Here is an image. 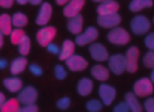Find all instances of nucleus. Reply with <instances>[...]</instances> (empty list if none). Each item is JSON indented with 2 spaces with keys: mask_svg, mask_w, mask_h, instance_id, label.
Here are the masks:
<instances>
[{
  "mask_svg": "<svg viewBox=\"0 0 154 112\" xmlns=\"http://www.w3.org/2000/svg\"><path fill=\"white\" fill-rule=\"evenodd\" d=\"M150 26H152L150 20L143 15L135 16V18H133V20L130 22V27H131V30H133V32L135 35L146 34V32L150 30Z\"/></svg>",
  "mask_w": 154,
  "mask_h": 112,
  "instance_id": "f257e3e1",
  "label": "nucleus"
},
{
  "mask_svg": "<svg viewBox=\"0 0 154 112\" xmlns=\"http://www.w3.org/2000/svg\"><path fill=\"white\" fill-rule=\"evenodd\" d=\"M154 91V84L150 78H139L134 84V93L138 97H146L150 96Z\"/></svg>",
  "mask_w": 154,
  "mask_h": 112,
  "instance_id": "f03ea898",
  "label": "nucleus"
},
{
  "mask_svg": "<svg viewBox=\"0 0 154 112\" xmlns=\"http://www.w3.org/2000/svg\"><path fill=\"white\" fill-rule=\"evenodd\" d=\"M108 41L114 45H126V43L130 42V34L126 31L125 29H120V27H115L107 35Z\"/></svg>",
  "mask_w": 154,
  "mask_h": 112,
  "instance_id": "7ed1b4c3",
  "label": "nucleus"
},
{
  "mask_svg": "<svg viewBox=\"0 0 154 112\" xmlns=\"http://www.w3.org/2000/svg\"><path fill=\"white\" fill-rule=\"evenodd\" d=\"M108 66L114 74L119 76L126 70V56L122 54H114L108 58Z\"/></svg>",
  "mask_w": 154,
  "mask_h": 112,
  "instance_id": "20e7f679",
  "label": "nucleus"
},
{
  "mask_svg": "<svg viewBox=\"0 0 154 112\" xmlns=\"http://www.w3.org/2000/svg\"><path fill=\"white\" fill-rule=\"evenodd\" d=\"M138 58H139V49L131 46L126 53V70L128 73H135L138 69Z\"/></svg>",
  "mask_w": 154,
  "mask_h": 112,
  "instance_id": "39448f33",
  "label": "nucleus"
},
{
  "mask_svg": "<svg viewBox=\"0 0 154 112\" xmlns=\"http://www.w3.org/2000/svg\"><path fill=\"white\" fill-rule=\"evenodd\" d=\"M56 34H57L56 27H43L37 32V41L41 46L48 47V45H50L51 41L54 39Z\"/></svg>",
  "mask_w": 154,
  "mask_h": 112,
  "instance_id": "423d86ee",
  "label": "nucleus"
},
{
  "mask_svg": "<svg viewBox=\"0 0 154 112\" xmlns=\"http://www.w3.org/2000/svg\"><path fill=\"white\" fill-rule=\"evenodd\" d=\"M37 97H38V93H37V89L34 86H26V88L22 89V92L19 93V103L24 105H30V104H34L37 101Z\"/></svg>",
  "mask_w": 154,
  "mask_h": 112,
  "instance_id": "0eeeda50",
  "label": "nucleus"
},
{
  "mask_svg": "<svg viewBox=\"0 0 154 112\" xmlns=\"http://www.w3.org/2000/svg\"><path fill=\"white\" fill-rule=\"evenodd\" d=\"M122 22V18L118 14H111V15H99L97 23L99 26L104 29H115L118 24Z\"/></svg>",
  "mask_w": 154,
  "mask_h": 112,
  "instance_id": "6e6552de",
  "label": "nucleus"
},
{
  "mask_svg": "<svg viewBox=\"0 0 154 112\" xmlns=\"http://www.w3.org/2000/svg\"><path fill=\"white\" fill-rule=\"evenodd\" d=\"M99 95H100V97H101L103 104L109 105L114 101L115 96H116V91H115L114 86L107 85V84H101V85L99 86Z\"/></svg>",
  "mask_w": 154,
  "mask_h": 112,
  "instance_id": "1a4fd4ad",
  "label": "nucleus"
},
{
  "mask_svg": "<svg viewBox=\"0 0 154 112\" xmlns=\"http://www.w3.org/2000/svg\"><path fill=\"white\" fill-rule=\"evenodd\" d=\"M97 37H99L97 30H96L95 27H88V29L85 30L84 34L77 35L76 43L79 46H84V45H87V43H91V42H93L95 39H97Z\"/></svg>",
  "mask_w": 154,
  "mask_h": 112,
  "instance_id": "9d476101",
  "label": "nucleus"
},
{
  "mask_svg": "<svg viewBox=\"0 0 154 112\" xmlns=\"http://www.w3.org/2000/svg\"><path fill=\"white\" fill-rule=\"evenodd\" d=\"M84 4H85V0H70L64 8V15L66 18H75V16L80 14Z\"/></svg>",
  "mask_w": 154,
  "mask_h": 112,
  "instance_id": "9b49d317",
  "label": "nucleus"
},
{
  "mask_svg": "<svg viewBox=\"0 0 154 112\" xmlns=\"http://www.w3.org/2000/svg\"><path fill=\"white\" fill-rule=\"evenodd\" d=\"M89 54L95 61H106V59H108V51L101 43H92L89 46Z\"/></svg>",
  "mask_w": 154,
  "mask_h": 112,
  "instance_id": "f8f14e48",
  "label": "nucleus"
},
{
  "mask_svg": "<svg viewBox=\"0 0 154 112\" xmlns=\"http://www.w3.org/2000/svg\"><path fill=\"white\" fill-rule=\"evenodd\" d=\"M66 66L69 68L72 72H80V70H84L85 68L88 66V62H87V59H84L82 57L73 54L72 57H69V58L66 59Z\"/></svg>",
  "mask_w": 154,
  "mask_h": 112,
  "instance_id": "ddd939ff",
  "label": "nucleus"
},
{
  "mask_svg": "<svg viewBox=\"0 0 154 112\" xmlns=\"http://www.w3.org/2000/svg\"><path fill=\"white\" fill-rule=\"evenodd\" d=\"M119 10V4L114 0H108V2L101 3L97 7V14L99 15H111V14H116Z\"/></svg>",
  "mask_w": 154,
  "mask_h": 112,
  "instance_id": "4468645a",
  "label": "nucleus"
},
{
  "mask_svg": "<svg viewBox=\"0 0 154 112\" xmlns=\"http://www.w3.org/2000/svg\"><path fill=\"white\" fill-rule=\"evenodd\" d=\"M51 12H53V11H51V5L49 4V3H43V4L41 5V10L37 16V24L43 26V24L48 23L51 16Z\"/></svg>",
  "mask_w": 154,
  "mask_h": 112,
  "instance_id": "2eb2a0df",
  "label": "nucleus"
},
{
  "mask_svg": "<svg viewBox=\"0 0 154 112\" xmlns=\"http://www.w3.org/2000/svg\"><path fill=\"white\" fill-rule=\"evenodd\" d=\"M73 53H75V43H73L72 41L66 39V41H64L62 50H61V53L58 54V58L61 59V61H66L69 57L73 56Z\"/></svg>",
  "mask_w": 154,
  "mask_h": 112,
  "instance_id": "dca6fc26",
  "label": "nucleus"
},
{
  "mask_svg": "<svg viewBox=\"0 0 154 112\" xmlns=\"http://www.w3.org/2000/svg\"><path fill=\"white\" fill-rule=\"evenodd\" d=\"M91 74L99 81H106L109 77V72L107 68H104L103 65H95V66L91 69Z\"/></svg>",
  "mask_w": 154,
  "mask_h": 112,
  "instance_id": "f3484780",
  "label": "nucleus"
},
{
  "mask_svg": "<svg viewBox=\"0 0 154 112\" xmlns=\"http://www.w3.org/2000/svg\"><path fill=\"white\" fill-rule=\"evenodd\" d=\"M93 88V84L89 78H81L77 84V92L80 96H88Z\"/></svg>",
  "mask_w": 154,
  "mask_h": 112,
  "instance_id": "a211bd4d",
  "label": "nucleus"
},
{
  "mask_svg": "<svg viewBox=\"0 0 154 112\" xmlns=\"http://www.w3.org/2000/svg\"><path fill=\"white\" fill-rule=\"evenodd\" d=\"M125 100L127 101V104H128V107H130L131 112H142V105L139 104L135 93H133V92H127L126 96H125Z\"/></svg>",
  "mask_w": 154,
  "mask_h": 112,
  "instance_id": "6ab92c4d",
  "label": "nucleus"
},
{
  "mask_svg": "<svg viewBox=\"0 0 154 112\" xmlns=\"http://www.w3.org/2000/svg\"><path fill=\"white\" fill-rule=\"evenodd\" d=\"M11 24H12V18L7 14H2L0 15V31L4 35H11V32H12Z\"/></svg>",
  "mask_w": 154,
  "mask_h": 112,
  "instance_id": "aec40b11",
  "label": "nucleus"
},
{
  "mask_svg": "<svg viewBox=\"0 0 154 112\" xmlns=\"http://www.w3.org/2000/svg\"><path fill=\"white\" fill-rule=\"evenodd\" d=\"M82 29V16L77 15L75 18H70L68 22V30H69L72 34H80Z\"/></svg>",
  "mask_w": 154,
  "mask_h": 112,
  "instance_id": "412c9836",
  "label": "nucleus"
},
{
  "mask_svg": "<svg viewBox=\"0 0 154 112\" xmlns=\"http://www.w3.org/2000/svg\"><path fill=\"white\" fill-rule=\"evenodd\" d=\"M26 66H27V59L24 58V57H20V58L14 59L10 66V70L12 74H19V73H22L26 69Z\"/></svg>",
  "mask_w": 154,
  "mask_h": 112,
  "instance_id": "4be33fe9",
  "label": "nucleus"
},
{
  "mask_svg": "<svg viewBox=\"0 0 154 112\" xmlns=\"http://www.w3.org/2000/svg\"><path fill=\"white\" fill-rule=\"evenodd\" d=\"M153 5V0H133L130 3V11L133 12H138V11L143 10V8H150Z\"/></svg>",
  "mask_w": 154,
  "mask_h": 112,
  "instance_id": "5701e85b",
  "label": "nucleus"
},
{
  "mask_svg": "<svg viewBox=\"0 0 154 112\" xmlns=\"http://www.w3.org/2000/svg\"><path fill=\"white\" fill-rule=\"evenodd\" d=\"M3 84H4V86L8 89L10 92H18L19 89L22 88V81L19 80V78H5L4 81H3Z\"/></svg>",
  "mask_w": 154,
  "mask_h": 112,
  "instance_id": "b1692460",
  "label": "nucleus"
},
{
  "mask_svg": "<svg viewBox=\"0 0 154 112\" xmlns=\"http://www.w3.org/2000/svg\"><path fill=\"white\" fill-rule=\"evenodd\" d=\"M0 112H19V100L10 99L8 101L4 103Z\"/></svg>",
  "mask_w": 154,
  "mask_h": 112,
  "instance_id": "393cba45",
  "label": "nucleus"
},
{
  "mask_svg": "<svg viewBox=\"0 0 154 112\" xmlns=\"http://www.w3.org/2000/svg\"><path fill=\"white\" fill-rule=\"evenodd\" d=\"M27 35L24 34V31L22 29H15L12 30V32H11V42L14 43V45H20L22 42H23V39L26 38Z\"/></svg>",
  "mask_w": 154,
  "mask_h": 112,
  "instance_id": "a878e982",
  "label": "nucleus"
},
{
  "mask_svg": "<svg viewBox=\"0 0 154 112\" xmlns=\"http://www.w3.org/2000/svg\"><path fill=\"white\" fill-rule=\"evenodd\" d=\"M12 24L16 27V29H22L23 26L27 24V16L22 12H16L12 16Z\"/></svg>",
  "mask_w": 154,
  "mask_h": 112,
  "instance_id": "bb28decb",
  "label": "nucleus"
},
{
  "mask_svg": "<svg viewBox=\"0 0 154 112\" xmlns=\"http://www.w3.org/2000/svg\"><path fill=\"white\" fill-rule=\"evenodd\" d=\"M85 107H87V110L89 112H100L101 108H103V103L93 99V100H89V101L85 104Z\"/></svg>",
  "mask_w": 154,
  "mask_h": 112,
  "instance_id": "cd10ccee",
  "label": "nucleus"
},
{
  "mask_svg": "<svg viewBox=\"0 0 154 112\" xmlns=\"http://www.w3.org/2000/svg\"><path fill=\"white\" fill-rule=\"evenodd\" d=\"M30 49H31V42H30V38L26 37L23 39V42L19 45V53L22 56H26V54L30 53Z\"/></svg>",
  "mask_w": 154,
  "mask_h": 112,
  "instance_id": "c85d7f7f",
  "label": "nucleus"
},
{
  "mask_svg": "<svg viewBox=\"0 0 154 112\" xmlns=\"http://www.w3.org/2000/svg\"><path fill=\"white\" fill-rule=\"evenodd\" d=\"M143 65L149 69H154V51H147L143 56Z\"/></svg>",
  "mask_w": 154,
  "mask_h": 112,
  "instance_id": "c756f323",
  "label": "nucleus"
},
{
  "mask_svg": "<svg viewBox=\"0 0 154 112\" xmlns=\"http://www.w3.org/2000/svg\"><path fill=\"white\" fill-rule=\"evenodd\" d=\"M54 73H56L57 80H64V78L66 77V70H65L64 66H61V65H57V66L54 68Z\"/></svg>",
  "mask_w": 154,
  "mask_h": 112,
  "instance_id": "7c9ffc66",
  "label": "nucleus"
},
{
  "mask_svg": "<svg viewBox=\"0 0 154 112\" xmlns=\"http://www.w3.org/2000/svg\"><path fill=\"white\" fill-rule=\"evenodd\" d=\"M70 105V99L69 97H62V99H60L58 101H57V107L60 108V110H68Z\"/></svg>",
  "mask_w": 154,
  "mask_h": 112,
  "instance_id": "2f4dec72",
  "label": "nucleus"
},
{
  "mask_svg": "<svg viewBox=\"0 0 154 112\" xmlns=\"http://www.w3.org/2000/svg\"><path fill=\"white\" fill-rule=\"evenodd\" d=\"M145 45L149 50L154 51V32H150L146 38H145Z\"/></svg>",
  "mask_w": 154,
  "mask_h": 112,
  "instance_id": "473e14b6",
  "label": "nucleus"
},
{
  "mask_svg": "<svg viewBox=\"0 0 154 112\" xmlns=\"http://www.w3.org/2000/svg\"><path fill=\"white\" fill-rule=\"evenodd\" d=\"M130 107H128L127 101H123V103H119L116 107L114 108V112H130Z\"/></svg>",
  "mask_w": 154,
  "mask_h": 112,
  "instance_id": "72a5a7b5",
  "label": "nucleus"
},
{
  "mask_svg": "<svg viewBox=\"0 0 154 112\" xmlns=\"http://www.w3.org/2000/svg\"><path fill=\"white\" fill-rule=\"evenodd\" d=\"M145 110L146 112H154V97H149V99L145 101Z\"/></svg>",
  "mask_w": 154,
  "mask_h": 112,
  "instance_id": "f704fd0d",
  "label": "nucleus"
},
{
  "mask_svg": "<svg viewBox=\"0 0 154 112\" xmlns=\"http://www.w3.org/2000/svg\"><path fill=\"white\" fill-rule=\"evenodd\" d=\"M30 72H31L32 74H35V76H42L43 70H42V68L38 66L37 64H31L30 65Z\"/></svg>",
  "mask_w": 154,
  "mask_h": 112,
  "instance_id": "c9c22d12",
  "label": "nucleus"
},
{
  "mask_svg": "<svg viewBox=\"0 0 154 112\" xmlns=\"http://www.w3.org/2000/svg\"><path fill=\"white\" fill-rule=\"evenodd\" d=\"M19 112H38V107L34 104H30V105H24V107L19 108Z\"/></svg>",
  "mask_w": 154,
  "mask_h": 112,
  "instance_id": "e433bc0d",
  "label": "nucleus"
},
{
  "mask_svg": "<svg viewBox=\"0 0 154 112\" xmlns=\"http://www.w3.org/2000/svg\"><path fill=\"white\" fill-rule=\"evenodd\" d=\"M48 51L49 53H51V54H57V53H61L60 51V49H58V46L57 45H54V43H50V45H48Z\"/></svg>",
  "mask_w": 154,
  "mask_h": 112,
  "instance_id": "4c0bfd02",
  "label": "nucleus"
},
{
  "mask_svg": "<svg viewBox=\"0 0 154 112\" xmlns=\"http://www.w3.org/2000/svg\"><path fill=\"white\" fill-rule=\"evenodd\" d=\"M14 4V0H0V7L3 8H10L12 7Z\"/></svg>",
  "mask_w": 154,
  "mask_h": 112,
  "instance_id": "58836bf2",
  "label": "nucleus"
},
{
  "mask_svg": "<svg viewBox=\"0 0 154 112\" xmlns=\"http://www.w3.org/2000/svg\"><path fill=\"white\" fill-rule=\"evenodd\" d=\"M4 103H5V97H4V95L0 92V110H2V107L4 105Z\"/></svg>",
  "mask_w": 154,
  "mask_h": 112,
  "instance_id": "ea45409f",
  "label": "nucleus"
},
{
  "mask_svg": "<svg viewBox=\"0 0 154 112\" xmlns=\"http://www.w3.org/2000/svg\"><path fill=\"white\" fill-rule=\"evenodd\" d=\"M7 66V61L3 58H0V69H4V68Z\"/></svg>",
  "mask_w": 154,
  "mask_h": 112,
  "instance_id": "a19ab883",
  "label": "nucleus"
},
{
  "mask_svg": "<svg viewBox=\"0 0 154 112\" xmlns=\"http://www.w3.org/2000/svg\"><path fill=\"white\" fill-rule=\"evenodd\" d=\"M57 2V4H60V5H64V4H66L68 2H70V0H56Z\"/></svg>",
  "mask_w": 154,
  "mask_h": 112,
  "instance_id": "79ce46f5",
  "label": "nucleus"
},
{
  "mask_svg": "<svg viewBox=\"0 0 154 112\" xmlns=\"http://www.w3.org/2000/svg\"><path fill=\"white\" fill-rule=\"evenodd\" d=\"M30 3H31V4H34V5H37V4H39L41 3V0H29Z\"/></svg>",
  "mask_w": 154,
  "mask_h": 112,
  "instance_id": "37998d69",
  "label": "nucleus"
},
{
  "mask_svg": "<svg viewBox=\"0 0 154 112\" xmlns=\"http://www.w3.org/2000/svg\"><path fill=\"white\" fill-rule=\"evenodd\" d=\"M3 35H4V34H3V32L0 31V47L3 46Z\"/></svg>",
  "mask_w": 154,
  "mask_h": 112,
  "instance_id": "c03bdc74",
  "label": "nucleus"
},
{
  "mask_svg": "<svg viewBox=\"0 0 154 112\" xmlns=\"http://www.w3.org/2000/svg\"><path fill=\"white\" fill-rule=\"evenodd\" d=\"M16 2H18L19 4H26V3L29 2V0H16Z\"/></svg>",
  "mask_w": 154,
  "mask_h": 112,
  "instance_id": "a18cd8bd",
  "label": "nucleus"
},
{
  "mask_svg": "<svg viewBox=\"0 0 154 112\" xmlns=\"http://www.w3.org/2000/svg\"><path fill=\"white\" fill-rule=\"evenodd\" d=\"M150 80H152V81H153V84H154V69H153L152 74H150Z\"/></svg>",
  "mask_w": 154,
  "mask_h": 112,
  "instance_id": "49530a36",
  "label": "nucleus"
},
{
  "mask_svg": "<svg viewBox=\"0 0 154 112\" xmlns=\"http://www.w3.org/2000/svg\"><path fill=\"white\" fill-rule=\"evenodd\" d=\"M93 2H108V0H93Z\"/></svg>",
  "mask_w": 154,
  "mask_h": 112,
  "instance_id": "de8ad7c7",
  "label": "nucleus"
}]
</instances>
